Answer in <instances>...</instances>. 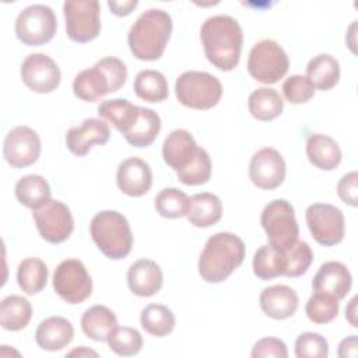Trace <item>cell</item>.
Masks as SVG:
<instances>
[{"label":"cell","mask_w":358,"mask_h":358,"mask_svg":"<svg viewBox=\"0 0 358 358\" xmlns=\"http://www.w3.org/2000/svg\"><path fill=\"white\" fill-rule=\"evenodd\" d=\"M138 108L123 98L106 99L99 103L98 115L109 120L122 134H124L138 116Z\"/></svg>","instance_id":"cell-32"},{"label":"cell","mask_w":358,"mask_h":358,"mask_svg":"<svg viewBox=\"0 0 358 358\" xmlns=\"http://www.w3.org/2000/svg\"><path fill=\"white\" fill-rule=\"evenodd\" d=\"M245 243L232 232L211 235L199 257V274L207 282H222L243 262Z\"/></svg>","instance_id":"cell-2"},{"label":"cell","mask_w":358,"mask_h":358,"mask_svg":"<svg viewBox=\"0 0 358 358\" xmlns=\"http://www.w3.org/2000/svg\"><path fill=\"white\" fill-rule=\"evenodd\" d=\"M57 28L53 10L45 4H31L21 10L15 20V35L27 46L49 42Z\"/></svg>","instance_id":"cell-9"},{"label":"cell","mask_w":358,"mask_h":358,"mask_svg":"<svg viewBox=\"0 0 358 358\" xmlns=\"http://www.w3.org/2000/svg\"><path fill=\"white\" fill-rule=\"evenodd\" d=\"M338 308V299L329 294L315 291L306 302L305 312L310 322L316 324H326L337 317Z\"/></svg>","instance_id":"cell-38"},{"label":"cell","mask_w":358,"mask_h":358,"mask_svg":"<svg viewBox=\"0 0 358 358\" xmlns=\"http://www.w3.org/2000/svg\"><path fill=\"white\" fill-rule=\"evenodd\" d=\"M53 288L64 302L76 305L91 295L92 278L81 260L66 259L55 270Z\"/></svg>","instance_id":"cell-10"},{"label":"cell","mask_w":358,"mask_h":358,"mask_svg":"<svg viewBox=\"0 0 358 358\" xmlns=\"http://www.w3.org/2000/svg\"><path fill=\"white\" fill-rule=\"evenodd\" d=\"M285 255V277H299L305 274L312 264L313 252L303 241H296L289 249L284 250Z\"/></svg>","instance_id":"cell-41"},{"label":"cell","mask_w":358,"mask_h":358,"mask_svg":"<svg viewBox=\"0 0 358 358\" xmlns=\"http://www.w3.org/2000/svg\"><path fill=\"white\" fill-rule=\"evenodd\" d=\"M285 161L271 147H264L253 154L249 164V178L255 186L264 190L278 187L285 179Z\"/></svg>","instance_id":"cell-16"},{"label":"cell","mask_w":358,"mask_h":358,"mask_svg":"<svg viewBox=\"0 0 358 358\" xmlns=\"http://www.w3.org/2000/svg\"><path fill=\"white\" fill-rule=\"evenodd\" d=\"M117 187L130 197L145 194L152 185V172L150 165L137 157H130L119 164L116 172Z\"/></svg>","instance_id":"cell-18"},{"label":"cell","mask_w":358,"mask_h":358,"mask_svg":"<svg viewBox=\"0 0 358 358\" xmlns=\"http://www.w3.org/2000/svg\"><path fill=\"white\" fill-rule=\"evenodd\" d=\"M355 303H357V296H354L350 301V305L345 309V317L348 319V322L351 323L352 327H357V320H355Z\"/></svg>","instance_id":"cell-48"},{"label":"cell","mask_w":358,"mask_h":358,"mask_svg":"<svg viewBox=\"0 0 358 358\" xmlns=\"http://www.w3.org/2000/svg\"><path fill=\"white\" fill-rule=\"evenodd\" d=\"M289 67V59L281 45L273 39H262L253 45L248 57V71L259 83L274 84Z\"/></svg>","instance_id":"cell-8"},{"label":"cell","mask_w":358,"mask_h":358,"mask_svg":"<svg viewBox=\"0 0 358 358\" xmlns=\"http://www.w3.org/2000/svg\"><path fill=\"white\" fill-rule=\"evenodd\" d=\"M358 173L355 171L343 175L337 185V194L338 197L348 206L357 207L358 206Z\"/></svg>","instance_id":"cell-45"},{"label":"cell","mask_w":358,"mask_h":358,"mask_svg":"<svg viewBox=\"0 0 358 358\" xmlns=\"http://www.w3.org/2000/svg\"><path fill=\"white\" fill-rule=\"evenodd\" d=\"M109 137L110 129L105 120L88 117L67 131L66 145L74 155L84 157L94 144H106Z\"/></svg>","instance_id":"cell-17"},{"label":"cell","mask_w":358,"mask_h":358,"mask_svg":"<svg viewBox=\"0 0 358 358\" xmlns=\"http://www.w3.org/2000/svg\"><path fill=\"white\" fill-rule=\"evenodd\" d=\"M211 175V159L208 152L204 148L197 150V154L192 159V162L176 172L178 179L189 186L203 185L210 179Z\"/></svg>","instance_id":"cell-40"},{"label":"cell","mask_w":358,"mask_h":358,"mask_svg":"<svg viewBox=\"0 0 358 358\" xmlns=\"http://www.w3.org/2000/svg\"><path fill=\"white\" fill-rule=\"evenodd\" d=\"M222 215V203L218 196L203 192L190 197L186 217L197 228H207L217 224Z\"/></svg>","instance_id":"cell-25"},{"label":"cell","mask_w":358,"mask_h":358,"mask_svg":"<svg viewBox=\"0 0 358 358\" xmlns=\"http://www.w3.org/2000/svg\"><path fill=\"white\" fill-rule=\"evenodd\" d=\"M172 32V18L162 8H148L129 29L127 42L140 60H157L162 56Z\"/></svg>","instance_id":"cell-3"},{"label":"cell","mask_w":358,"mask_h":358,"mask_svg":"<svg viewBox=\"0 0 358 358\" xmlns=\"http://www.w3.org/2000/svg\"><path fill=\"white\" fill-rule=\"evenodd\" d=\"M189 201L190 199L185 192L176 187H165L155 196L154 206L164 218H180L186 215Z\"/></svg>","instance_id":"cell-37"},{"label":"cell","mask_w":358,"mask_h":358,"mask_svg":"<svg viewBox=\"0 0 358 358\" xmlns=\"http://www.w3.org/2000/svg\"><path fill=\"white\" fill-rule=\"evenodd\" d=\"M50 186L41 175H25L15 183L17 200L31 210L48 203L50 200Z\"/></svg>","instance_id":"cell-31"},{"label":"cell","mask_w":358,"mask_h":358,"mask_svg":"<svg viewBox=\"0 0 358 358\" xmlns=\"http://www.w3.org/2000/svg\"><path fill=\"white\" fill-rule=\"evenodd\" d=\"M284 250L275 249L270 243L260 246L253 257V273L260 280H273L285 273Z\"/></svg>","instance_id":"cell-34"},{"label":"cell","mask_w":358,"mask_h":358,"mask_svg":"<svg viewBox=\"0 0 358 358\" xmlns=\"http://www.w3.org/2000/svg\"><path fill=\"white\" fill-rule=\"evenodd\" d=\"M164 275L161 267L150 259L134 262L127 271V284L133 294L138 296H152L162 287Z\"/></svg>","instance_id":"cell-21"},{"label":"cell","mask_w":358,"mask_h":358,"mask_svg":"<svg viewBox=\"0 0 358 358\" xmlns=\"http://www.w3.org/2000/svg\"><path fill=\"white\" fill-rule=\"evenodd\" d=\"M73 337V324L62 316H52L42 320L35 331L36 344L46 351H59L64 348L71 343Z\"/></svg>","instance_id":"cell-23"},{"label":"cell","mask_w":358,"mask_h":358,"mask_svg":"<svg viewBox=\"0 0 358 358\" xmlns=\"http://www.w3.org/2000/svg\"><path fill=\"white\" fill-rule=\"evenodd\" d=\"M48 267L38 257L24 259L17 268L18 287L28 295L41 292L48 282Z\"/></svg>","instance_id":"cell-35"},{"label":"cell","mask_w":358,"mask_h":358,"mask_svg":"<svg viewBox=\"0 0 358 358\" xmlns=\"http://www.w3.org/2000/svg\"><path fill=\"white\" fill-rule=\"evenodd\" d=\"M248 106L253 117L262 122H268L281 115L284 101L277 90L260 87L249 95Z\"/></svg>","instance_id":"cell-29"},{"label":"cell","mask_w":358,"mask_h":358,"mask_svg":"<svg viewBox=\"0 0 358 358\" xmlns=\"http://www.w3.org/2000/svg\"><path fill=\"white\" fill-rule=\"evenodd\" d=\"M306 77L315 88L329 91L340 80V64L336 57L329 53H320L312 57L306 66Z\"/></svg>","instance_id":"cell-28"},{"label":"cell","mask_w":358,"mask_h":358,"mask_svg":"<svg viewBox=\"0 0 358 358\" xmlns=\"http://www.w3.org/2000/svg\"><path fill=\"white\" fill-rule=\"evenodd\" d=\"M338 357L347 358V357H357V336H350L344 338L338 345Z\"/></svg>","instance_id":"cell-47"},{"label":"cell","mask_w":358,"mask_h":358,"mask_svg":"<svg viewBox=\"0 0 358 358\" xmlns=\"http://www.w3.org/2000/svg\"><path fill=\"white\" fill-rule=\"evenodd\" d=\"M126 78V64L117 57L108 56L98 60L91 69L80 71L73 81V91L81 101L95 102L109 92L119 91Z\"/></svg>","instance_id":"cell-4"},{"label":"cell","mask_w":358,"mask_h":358,"mask_svg":"<svg viewBox=\"0 0 358 358\" xmlns=\"http://www.w3.org/2000/svg\"><path fill=\"white\" fill-rule=\"evenodd\" d=\"M208 62L222 71L234 70L241 59L243 32L239 22L225 14L208 17L200 29Z\"/></svg>","instance_id":"cell-1"},{"label":"cell","mask_w":358,"mask_h":358,"mask_svg":"<svg viewBox=\"0 0 358 358\" xmlns=\"http://www.w3.org/2000/svg\"><path fill=\"white\" fill-rule=\"evenodd\" d=\"M41 154L39 134L28 126L11 129L3 143V155L13 168H25L38 161Z\"/></svg>","instance_id":"cell-14"},{"label":"cell","mask_w":358,"mask_h":358,"mask_svg":"<svg viewBox=\"0 0 358 358\" xmlns=\"http://www.w3.org/2000/svg\"><path fill=\"white\" fill-rule=\"evenodd\" d=\"M308 228L315 241L323 246H334L344 238L345 220L340 208L327 203L310 204L305 211Z\"/></svg>","instance_id":"cell-11"},{"label":"cell","mask_w":358,"mask_h":358,"mask_svg":"<svg viewBox=\"0 0 358 358\" xmlns=\"http://www.w3.org/2000/svg\"><path fill=\"white\" fill-rule=\"evenodd\" d=\"M260 224L266 231L268 243L280 250L289 249L299 235L294 207L284 199L270 201L262 211Z\"/></svg>","instance_id":"cell-7"},{"label":"cell","mask_w":358,"mask_h":358,"mask_svg":"<svg viewBox=\"0 0 358 358\" xmlns=\"http://www.w3.org/2000/svg\"><path fill=\"white\" fill-rule=\"evenodd\" d=\"M73 355H94V357H98V354L92 350H88L85 347H81V348H77V350H73L71 352H69V357H73Z\"/></svg>","instance_id":"cell-49"},{"label":"cell","mask_w":358,"mask_h":358,"mask_svg":"<svg viewBox=\"0 0 358 358\" xmlns=\"http://www.w3.org/2000/svg\"><path fill=\"white\" fill-rule=\"evenodd\" d=\"M306 155L312 165L323 171H333L341 162V150L334 138L315 133L306 140Z\"/></svg>","instance_id":"cell-24"},{"label":"cell","mask_w":358,"mask_h":358,"mask_svg":"<svg viewBox=\"0 0 358 358\" xmlns=\"http://www.w3.org/2000/svg\"><path fill=\"white\" fill-rule=\"evenodd\" d=\"M32 217L39 235L50 243L64 242L74 228L70 208L59 200L50 199L43 206L32 210Z\"/></svg>","instance_id":"cell-13"},{"label":"cell","mask_w":358,"mask_h":358,"mask_svg":"<svg viewBox=\"0 0 358 358\" xmlns=\"http://www.w3.org/2000/svg\"><path fill=\"white\" fill-rule=\"evenodd\" d=\"M137 4H138L137 0H127V1H113V0H109L108 1V6L112 10V13L119 15V17L130 14L133 11V8L137 7Z\"/></svg>","instance_id":"cell-46"},{"label":"cell","mask_w":358,"mask_h":358,"mask_svg":"<svg viewBox=\"0 0 358 358\" xmlns=\"http://www.w3.org/2000/svg\"><path fill=\"white\" fill-rule=\"evenodd\" d=\"M281 90L285 99L291 103H305L315 95V91H316V88L309 81V78L306 76H299V74H294L288 77L282 83Z\"/></svg>","instance_id":"cell-43"},{"label":"cell","mask_w":358,"mask_h":358,"mask_svg":"<svg viewBox=\"0 0 358 358\" xmlns=\"http://www.w3.org/2000/svg\"><path fill=\"white\" fill-rule=\"evenodd\" d=\"M262 310L275 319L282 320L291 317L298 309V295L288 285H271L264 288L259 296Z\"/></svg>","instance_id":"cell-22"},{"label":"cell","mask_w":358,"mask_h":358,"mask_svg":"<svg viewBox=\"0 0 358 358\" xmlns=\"http://www.w3.org/2000/svg\"><path fill=\"white\" fill-rule=\"evenodd\" d=\"M253 358H287L288 350L282 340L275 337H264L259 340L252 348Z\"/></svg>","instance_id":"cell-44"},{"label":"cell","mask_w":358,"mask_h":358,"mask_svg":"<svg viewBox=\"0 0 358 358\" xmlns=\"http://www.w3.org/2000/svg\"><path fill=\"white\" fill-rule=\"evenodd\" d=\"M329 354L327 340L312 331H305L295 341V355L298 358H326Z\"/></svg>","instance_id":"cell-42"},{"label":"cell","mask_w":358,"mask_h":358,"mask_svg":"<svg viewBox=\"0 0 358 358\" xmlns=\"http://www.w3.org/2000/svg\"><path fill=\"white\" fill-rule=\"evenodd\" d=\"M178 101L192 109L206 110L215 106L222 95V85L217 77L206 71H185L175 83Z\"/></svg>","instance_id":"cell-6"},{"label":"cell","mask_w":358,"mask_h":358,"mask_svg":"<svg viewBox=\"0 0 358 358\" xmlns=\"http://www.w3.org/2000/svg\"><path fill=\"white\" fill-rule=\"evenodd\" d=\"M24 84L39 94H48L60 84V69L56 62L45 53H31L21 64Z\"/></svg>","instance_id":"cell-15"},{"label":"cell","mask_w":358,"mask_h":358,"mask_svg":"<svg viewBox=\"0 0 358 358\" xmlns=\"http://www.w3.org/2000/svg\"><path fill=\"white\" fill-rule=\"evenodd\" d=\"M133 90L145 102H162L168 98V81L158 70H141L133 83Z\"/></svg>","instance_id":"cell-33"},{"label":"cell","mask_w":358,"mask_h":358,"mask_svg":"<svg viewBox=\"0 0 358 358\" xmlns=\"http://www.w3.org/2000/svg\"><path fill=\"white\" fill-rule=\"evenodd\" d=\"M197 144L193 136L185 129H176L168 134L162 145V157L175 172L186 168L197 154Z\"/></svg>","instance_id":"cell-20"},{"label":"cell","mask_w":358,"mask_h":358,"mask_svg":"<svg viewBox=\"0 0 358 358\" xmlns=\"http://www.w3.org/2000/svg\"><path fill=\"white\" fill-rule=\"evenodd\" d=\"M63 13L66 18L67 36L71 41L85 43L99 35L101 8L96 0L64 1Z\"/></svg>","instance_id":"cell-12"},{"label":"cell","mask_w":358,"mask_h":358,"mask_svg":"<svg viewBox=\"0 0 358 358\" xmlns=\"http://www.w3.org/2000/svg\"><path fill=\"white\" fill-rule=\"evenodd\" d=\"M161 130L158 113L150 108H138V116L131 127L123 134L126 141L133 147H148L154 143Z\"/></svg>","instance_id":"cell-27"},{"label":"cell","mask_w":358,"mask_h":358,"mask_svg":"<svg viewBox=\"0 0 358 358\" xmlns=\"http://www.w3.org/2000/svg\"><path fill=\"white\" fill-rule=\"evenodd\" d=\"M32 316L29 301L20 295L3 298L0 303V324L4 330L18 331L28 326Z\"/></svg>","instance_id":"cell-30"},{"label":"cell","mask_w":358,"mask_h":358,"mask_svg":"<svg viewBox=\"0 0 358 358\" xmlns=\"http://www.w3.org/2000/svg\"><path fill=\"white\" fill-rule=\"evenodd\" d=\"M351 273L341 262L323 263L312 280V287L315 291L329 294L338 301L347 296L351 289Z\"/></svg>","instance_id":"cell-19"},{"label":"cell","mask_w":358,"mask_h":358,"mask_svg":"<svg viewBox=\"0 0 358 358\" xmlns=\"http://www.w3.org/2000/svg\"><path fill=\"white\" fill-rule=\"evenodd\" d=\"M141 327L154 337H165L175 327V315L172 310L159 303H150L141 310Z\"/></svg>","instance_id":"cell-36"},{"label":"cell","mask_w":358,"mask_h":358,"mask_svg":"<svg viewBox=\"0 0 358 358\" xmlns=\"http://www.w3.org/2000/svg\"><path fill=\"white\" fill-rule=\"evenodd\" d=\"M116 327L117 319L115 313L103 305H94L81 316V329L84 334L95 341H108Z\"/></svg>","instance_id":"cell-26"},{"label":"cell","mask_w":358,"mask_h":358,"mask_svg":"<svg viewBox=\"0 0 358 358\" xmlns=\"http://www.w3.org/2000/svg\"><path fill=\"white\" fill-rule=\"evenodd\" d=\"M110 351L120 357H131L141 351L143 337L140 331L134 327L123 326L116 327L108 338Z\"/></svg>","instance_id":"cell-39"},{"label":"cell","mask_w":358,"mask_h":358,"mask_svg":"<svg viewBox=\"0 0 358 358\" xmlns=\"http://www.w3.org/2000/svg\"><path fill=\"white\" fill-rule=\"evenodd\" d=\"M92 241L112 260L126 257L133 246V234L126 217L113 210L95 214L90 224Z\"/></svg>","instance_id":"cell-5"}]
</instances>
